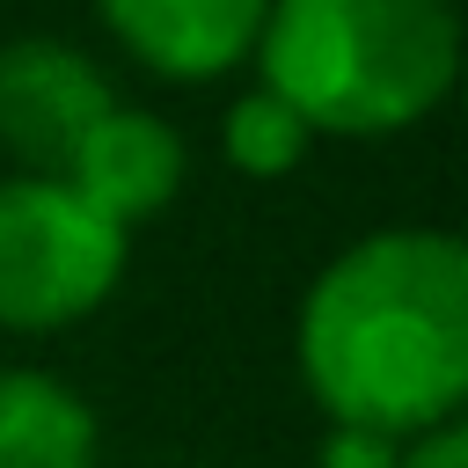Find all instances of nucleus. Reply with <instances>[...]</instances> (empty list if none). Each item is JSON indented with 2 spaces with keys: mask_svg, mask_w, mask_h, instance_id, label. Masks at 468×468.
<instances>
[{
  "mask_svg": "<svg viewBox=\"0 0 468 468\" xmlns=\"http://www.w3.org/2000/svg\"><path fill=\"white\" fill-rule=\"evenodd\" d=\"M95 410L37 366L0 373V468H95Z\"/></svg>",
  "mask_w": 468,
  "mask_h": 468,
  "instance_id": "obj_7",
  "label": "nucleus"
},
{
  "mask_svg": "<svg viewBox=\"0 0 468 468\" xmlns=\"http://www.w3.org/2000/svg\"><path fill=\"white\" fill-rule=\"evenodd\" d=\"M124 278V227L58 176H0V329L44 336L95 314Z\"/></svg>",
  "mask_w": 468,
  "mask_h": 468,
  "instance_id": "obj_3",
  "label": "nucleus"
},
{
  "mask_svg": "<svg viewBox=\"0 0 468 468\" xmlns=\"http://www.w3.org/2000/svg\"><path fill=\"white\" fill-rule=\"evenodd\" d=\"M58 183L80 205H95L110 227H139L146 212H161L183 190V139H176L168 117L110 102L88 124V139L73 146V161H66Z\"/></svg>",
  "mask_w": 468,
  "mask_h": 468,
  "instance_id": "obj_5",
  "label": "nucleus"
},
{
  "mask_svg": "<svg viewBox=\"0 0 468 468\" xmlns=\"http://www.w3.org/2000/svg\"><path fill=\"white\" fill-rule=\"evenodd\" d=\"M219 146H227V161H234L241 176H285V168H300V161H307L314 132H307V124H300L271 88H249V95L227 110Z\"/></svg>",
  "mask_w": 468,
  "mask_h": 468,
  "instance_id": "obj_8",
  "label": "nucleus"
},
{
  "mask_svg": "<svg viewBox=\"0 0 468 468\" xmlns=\"http://www.w3.org/2000/svg\"><path fill=\"white\" fill-rule=\"evenodd\" d=\"M110 102V73L58 37H22L0 51V146L22 161V176H66L73 146Z\"/></svg>",
  "mask_w": 468,
  "mask_h": 468,
  "instance_id": "obj_4",
  "label": "nucleus"
},
{
  "mask_svg": "<svg viewBox=\"0 0 468 468\" xmlns=\"http://www.w3.org/2000/svg\"><path fill=\"white\" fill-rule=\"evenodd\" d=\"M249 58L307 132L380 139L439 110L461 29L446 0H263Z\"/></svg>",
  "mask_w": 468,
  "mask_h": 468,
  "instance_id": "obj_2",
  "label": "nucleus"
},
{
  "mask_svg": "<svg viewBox=\"0 0 468 468\" xmlns=\"http://www.w3.org/2000/svg\"><path fill=\"white\" fill-rule=\"evenodd\" d=\"M402 439L380 431V424H329L322 439V468H395Z\"/></svg>",
  "mask_w": 468,
  "mask_h": 468,
  "instance_id": "obj_9",
  "label": "nucleus"
},
{
  "mask_svg": "<svg viewBox=\"0 0 468 468\" xmlns=\"http://www.w3.org/2000/svg\"><path fill=\"white\" fill-rule=\"evenodd\" d=\"M300 373L329 424H446L468 395V249L439 227L351 241L300 307Z\"/></svg>",
  "mask_w": 468,
  "mask_h": 468,
  "instance_id": "obj_1",
  "label": "nucleus"
},
{
  "mask_svg": "<svg viewBox=\"0 0 468 468\" xmlns=\"http://www.w3.org/2000/svg\"><path fill=\"white\" fill-rule=\"evenodd\" d=\"M95 15L161 80H219L249 58L263 0H95Z\"/></svg>",
  "mask_w": 468,
  "mask_h": 468,
  "instance_id": "obj_6",
  "label": "nucleus"
},
{
  "mask_svg": "<svg viewBox=\"0 0 468 468\" xmlns=\"http://www.w3.org/2000/svg\"><path fill=\"white\" fill-rule=\"evenodd\" d=\"M395 468H468V431H461V417H446V424H431V431H410L402 453H395Z\"/></svg>",
  "mask_w": 468,
  "mask_h": 468,
  "instance_id": "obj_10",
  "label": "nucleus"
}]
</instances>
